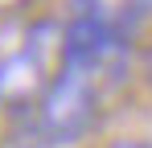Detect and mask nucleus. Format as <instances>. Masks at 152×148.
Instances as JSON below:
<instances>
[{"label": "nucleus", "instance_id": "obj_1", "mask_svg": "<svg viewBox=\"0 0 152 148\" xmlns=\"http://www.w3.org/2000/svg\"><path fill=\"white\" fill-rule=\"evenodd\" d=\"M21 115H29V132L37 140L33 148L78 144L95 127V115H99V74L58 66V74L41 91V99Z\"/></svg>", "mask_w": 152, "mask_h": 148}, {"label": "nucleus", "instance_id": "obj_2", "mask_svg": "<svg viewBox=\"0 0 152 148\" xmlns=\"http://www.w3.org/2000/svg\"><path fill=\"white\" fill-rule=\"evenodd\" d=\"M107 148H152L148 140H140V136H119V140H111Z\"/></svg>", "mask_w": 152, "mask_h": 148}, {"label": "nucleus", "instance_id": "obj_3", "mask_svg": "<svg viewBox=\"0 0 152 148\" xmlns=\"http://www.w3.org/2000/svg\"><path fill=\"white\" fill-rule=\"evenodd\" d=\"M144 78H148V86H152V49H148V58H144Z\"/></svg>", "mask_w": 152, "mask_h": 148}, {"label": "nucleus", "instance_id": "obj_4", "mask_svg": "<svg viewBox=\"0 0 152 148\" xmlns=\"http://www.w3.org/2000/svg\"><path fill=\"white\" fill-rule=\"evenodd\" d=\"M21 0H0V12H8V8H17Z\"/></svg>", "mask_w": 152, "mask_h": 148}, {"label": "nucleus", "instance_id": "obj_5", "mask_svg": "<svg viewBox=\"0 0 152 148\" xmlns=\"http://www.w3.org/2000/svg\"><path fill=\"white\" fill-rule=\"evenodd\" d=\"M0 119H4V111H0ZM0 140H4V123H0Z\"/></svg>", "mask_w": 152, "mask_h": 148}]
</instances>
